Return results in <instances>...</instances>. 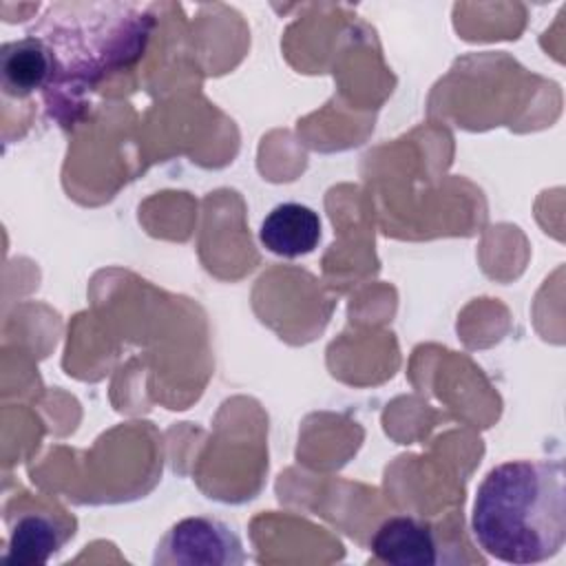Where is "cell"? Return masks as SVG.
Returning a JSON list of instances; mask_svg holds the SVG:
<instances>
[{
    "mask_svg": "<svg viewBox=\"0 0 566 566\" xmlns=\"http://www.w3.org/2000/svg\"><path fill=\"white\" fill-rule=\"evenodd\" d=\"M478 546L506 564H537L566 539L564 467L557 460H509L493 467L473 500Z\"/></svg>",
    "mask_w": 566,
    "mask_h": 566,
    "instance_id": "obj_1",
    "label": "cell"
},
{
    "mask_svg": "<svg viewBox=\"0 0 566 566\" xmlns=\"http://www.w3.org/2000/svg\"><path fill=\"white\" fill-rule=\"evenodd\" d=\"M245 559L239 535L212 517H186L159 542L155 564H241Z\"/></svg>",
    "mask_w": 566,
    "mask_h": 566,
    "instance_id": "obj_2",
    "label": "cell"
},
{
    "mask_svg": "<svg viewBox=\"0 0 566 566\" xmlns=\"http://www.w3.org/2000/svg\"><path fill=\"white\" fill-rule=\"evenodd\" d=\"M371 551L374 559L394 566H429L438 562L431 524L409 515L385 520L371 537Z\"/></svg>",
    "mask_w": 566,
    "mask_h": 566,
    "instance_id": "obj_3",
    "label": "cell"
},
{
    "mask_svg": "<svg viewBox=\"0 0 566 566\" xmlns=\"http://www.w3.org/2000/svg\"><path fill=\"white\" fill-rule=\"evenodd\" d=\"M259 239L272 254L296 259L310 254L318 245L321 219L303 203H279L263 219Z\"/></svg>",
    "mask_w": 566,
    "mask_h": 566,
    "instance_id": "obj_4",
    "label": "cell"
},
{
    "mask_svg": "<svg viewBox=\"0 0 566 566\" xmlns=\"http://www.w3.org/2000/svg\"><path fill=\"white\" fill-rule=\"evenodd\" d=\"M0 71L4 93L27 97L33 91L49 88L53 80V57L42 38L24 35L2 46Z\"/></svg>",
    "mask_w": 566,
    "mask_h": 566,
    "instance_id": "obj_5",
    "label": "cell"
},
{
    "mask_svg": "<svg viewBox=\"0 0 566 566\" xmlns=\"http://www.w3.org/2000/svg\"><path fill=\"white\" fill-rule=\"evenodd\" d=\"M46 515H27L13 528L7 562L11 564H44L55 553L69 533H62Z\"/></svg>",
    "mask_w": 566,
    "mask_h": 566,
    "instance_id": "obj_6",
    "label": "cell"
}]
</instances>
